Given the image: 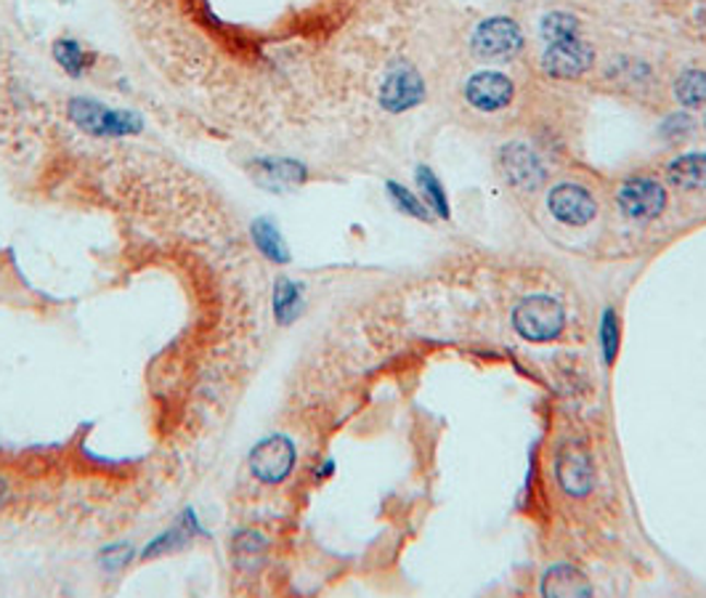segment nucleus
<instances>
[{"label":"nucleus","instance_id":"1","mask_svg":"<svg viewBox=\"0 0 706 598\" xmlns=\"http://www.w3.org/2000/svg\"><path fill=\"white\" fill-rule=\"evenodd\" d=\"M70 120L91 136H130L144 128V120L133 109H111L93 98H72Z\"/></svg>","mask_w":706,"mask_h":598},{"label":"nucleus","instance_id":"2","mask_svg":"<svg viewBox=\"0 0 706 598\" xmlns=\"http://www.w3.org/2000/svg\"><path fill=\"white\" fill-rule=\"evenodd\" d=\"M563 323H566V314H563V306L557 304L550 295H529L516 306L513 312V325L526 341L534 343H548L555 341L563 332Z\"/></svg>","mask_w":706,"mask_h":598},{"label":"nucleus","instance_id":"3","mask_svg":"<svg viewBox=\"0 0 706 598\" xmlns=\"http://www.w3.org/2000/svg\"><path fill=\"white\" fill-rule=\"evenodd\" d=\"M295 444L282 434H271L260 439L250 453V473L263 484H279L293 473Z\"/></svg>","mask_w":706,"mask_h":598},{"label":"nucleus","instance_id":"4","mask_svg":"<svg viewBox=\"0 0 706 598\" xmlns=\"http://www.w3.org/2000/svg\"><path fill=\"white\" fill-rule=\"evenodd\" d=\"M616 206L632 221L659 219L667 208V192L654 178L635 176L624 181L616 192Z\"/></svg>","mask_w":706,"mask_h":598},{"label":"nucleus","instance_id":"5","mask_svg":"<svg viewBox=\"0 0 706 598\" xmlns=\"http://www.w3.org/2000/svg\"><path fill=\"white\" fill-rule=\"evenodd\" d=\"M425 89L423 78L417 75L412 65L407 61H396L386 72V80L380 85V104L388 113H407V109L417 107L423 102Z\"/></svg>","mask_w":706,"mask_h":598},{"label":"nucleus","instance_id":"6","mask_svg":"<svg viewBox=\"0 0 706 598\" xmlns=\"http://www.w3.org/2000/svg\"><path fill=\"white\" fill-rule=\"evenodd\" d=\"M473 48L486 59H510L523 48V33L507 16H494L475 27Z\"/></svg>","mask_w":706,"mask_h":598},{"label":"nucleus","instance_id":"7","mask_svg":"<svg viewBox=\"0 0 706 598\" xmlns=\"http://www.w3.org/2000/svg\"><path fill=\"white\" fill-rule=\"evenodd\" d=\"M499 168L502 176L507 178L510 187L520 189V192H534L548 178L542 160L531 146L526 144H507L499 152Z\"/></svg>","mask_w":706,"mask_h":598},{"label":"nucleus","instance_id":"8","mask_svg":"<svg viewBox=\"0 0 706 598\" xmlns=\"http://www.w3.org/2000/svg\"><path fill=\"white\" fill-rule=\"evenodd\" d=\"M592 46L574 35V38L566 40H555L548 43V51L542 57V67L550 78H561V80H572L585 75L587 70L592 67Z\"/></svg>","mask_w":706,"mask_h":598},{"label":"nucleus","instance_id":"9","mask_svg":"<svg viewBox=\"0 0 706 598\" xmlns=\"http://www.w3.org/2000/svg\"><path fill=\"white\" fill-rule=\"evenodd\" d=\"M548 208L566 226L590 224L595 213H598L595 197L579 184H557L553 192L548 195Z\"/></svg>","mask_w":706,"mask_h":598},{"label":"nucleus","instance_id":"10","mask_svg":"<svg viewBox=\"0 0 706 598\" xmlns=\"http://www.w3.org/2000/svg\"><path fill=\"white\" fill-rule=\"evenodd\" d=\"M464 96L481 113H497L505 109L513 98V80L502 72H475L464 85Z\"/></svg>","mask_w":706,"mask_h":598},{"label":"nucleus","instance_id":"11","mask_svg":"<svg viewBox=\"0 0 706 598\" xmlns=\"http://www.w3.org/2000/svg\"><path fill=\"white\" fill-rule=\"evenodd\" d=\"M555 477L563 492L581 497L592 490V464L585 449L566 447L555 460Z\"/></svg>","mask_w":706,"mask_h":598},{"label":"nucleus","instance_id":"12","mask_svg":"<svg viewBox=\"0 0 706 598\" xmlns=\"http://www.w3.org/2000/svg\"><path fill=\"white\" fill-rule=\"evenodd\" d=\"M195 535H204V529H202L200 519H197L195 511L186 508L181 514V519L173 524L170 529L160 532L152 542H146L144 551H141V559H157V556H165V553L181 551L184 546H189Z\"/></svg>","mask_w":706,"mask_h":598},{"label":"nucleus","instance_id":"13","mask_svg":"<svg viewBox=\"0 0 706 598\" xmlns=\"http://www.w3.org/2000/svg\"><path fill=\"white\" fill-rule=\"evenodd\" d=\"M252 168H256L258 181L269 189L297 187L306 181V168L290 157H258L252 160Z\"/></svg>","mask_w":706,"mask_h":598},{"label":"nucleus","instance_id":"14","mask_svg":"<svg viewBox=\"0 0 706 598\" xmlns=\"http://www.w3.org/2000/svg\"><path fill=\"white\" fill-rule=\"evenodd\" d=\"M542 594L555 598H576V596H590L592 588L587 583V577L579 570L568 564H557L553 570H548V575L542 579Z\"/></svg>","mask_w":706,"mask_h":598},{"label":"nucleus","instance_id":"15","mask_svg":"<svg viewBox=\"0 0 706 598\" xmlns=\"http://www.w3.org/2000/svg\"><path fill=\"white\" fill-rule=\"evenodd\" d=\"M667 178L678 189H706V155L691 152V155L672 160L667 168Z\"/></svg>","mask_w":706,"mask_h":598},{"label":"nucleus","instance_id":"16","mask_svg":"<svg viewBox=\"0 0 706 598\" xmlns=\"http://www.w3.org/2000/svg\"><path fill=\"white\" fill-rule=\"evenodd\" d=\"M250 232H252V243H256V248L263 253L269 261H274V263L290 261V250H287V245H284V237H282V232H279V226L274 224V219H269V215H260V219L252 221Z\"/></svg>","mask_w":706,"mask_h":598},{"label":"nucleus","instance_id":"17","mask_svg":"<svg viewBox=\"0 0 706 598\" xmlns=\"http://www.w3.org/2000/svg\"><path fill=\"white\" fill-rule=\"evenodd\" d=\"M271 306H274V317H276L279 325L295 323L297 314H301V309H303L301 285L290 280V277H279L276 285H274V301H271Z\"/></svg>","mask_w":706,"mask_h":598},{"label":"nucleus","instance_id":"18","mask_svg":"<svg viewBox=\"0 0 706 598\" xmlns=\"http://www.w3.org/2000/svg\"><path fill=\"white\" fill-rule=\"evenodd\" d=\"M54 59L70 78H80L93 65V54L85 51L78 40L61 38L54 43Z\"/></svg>","mask_w":706,"mask_h":598},{"label":"nucleus","instance_id":"19","mask_svg":"<svg viewBox=\"0 0 706 598\" xmlns=\"http://www.w3.org/2000/svg\"><path fill=\"white\" fill-rule=\"evenodd\" d=\"M674 94L683 107H704L706 104V72L685 70L674 83Z\"/></svg>","mask_w":706,"mask_h":598},{"label":"nucleus","instance_id":"20","mask_svg":"<svg viewBox=\"0 0 706 598\" xmlns=\"http://www.w3.org/2000/svg\"><path fill=\"white\" fill-rule=\"evenodd\" d=\"M417 184L420 189H423V197L427 200V206H431V211L442 215V219H449V200H446V192L436 174H433L431 168H425V165H420Z\"/></svg>","mask_w":706,"mask_h":598},{"label":"nucleus","instance_id":"21","mask_svg":"<svg viewBox=\"0 0 706 598\" xmlns=\"http://www.w3.org/2000/svg\"><path fill=\"white\" fill-rule=\"evenodd\" d=\"M579 35V20L574 14H566V11H553L542 20V38L548 43L566 40Z\"/></svg>","mask_w":706,"mask_h":598},{"label":"nucleus","instance_id":"22","mask_svg":"<svg viewBox=\"0 0 706 598\" xmlns=\"http://www.w3.org/2000/svg\"><path fill=\"white\" fill-rule=\"evenodd\" d=\"M266 546H269V540H266L260 532H256V529H242L232 542L234 559H237L239 564H252V559L263 556Z\"/></svg>","mask_w":706,"mask_h":598},{"label":"nucleus","instance_id":"23","mask_svg":"<svg viewBox=\"0 0 706 598\" xmlns=\"http://www.w3.org/2000/svg\"><path fill=\"white\" fill-rule=\"evenodd\" d=\"M388 195H390V200L396 202V208H399V211H404L409 215H414V219H423V221L431 219L423 202H420L417 197L409 192L407 187H401V184L388 181Z\"/></svg>","mask_w":706,"mask_h":598},{"label":"nucleus","instance_id":"24","mask_svg":"<svg viewBox=\"0 0 706 598\" xmlns=\"http://www.w3.org/2000/svg\"><path fill=\"white\" fill-rule=\"evenodd\" d=\"M600 347H603V356L609 365H613L619 351V325H616V314L611 309L603 314V323H600Z\"/></svg>","mask_w":706,"mask_h":598},{"label":"nucleus","instance_id":"25","mask_svg":"<svg viewBox=\"0 0 706 598\" xmlns=\"http://www.w3.org/2000/svg\"><path fill=\"white\" fill-rule=\"evenodd\" d=\"M98 561H102V566L107 572H120L133 561V548H130L128 542H115V546L104 548Z\"/></svg>","mask_w":706,"mask_h":598},{"label":"nucleus","instance_id":"26","mask_svg":"<svg viewBox=\"0 0 706 598\" xmlns=\"http://www.w3.org/2000/svg\"><path fill=\"white\" fill-rule=\"evenodd\" d=\"M5 503H9V484H5V479L0 477V508H3Z\"/></svg>","mask_w":706,"mask_h":598}]
</instances>
